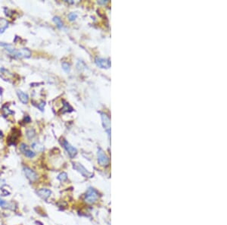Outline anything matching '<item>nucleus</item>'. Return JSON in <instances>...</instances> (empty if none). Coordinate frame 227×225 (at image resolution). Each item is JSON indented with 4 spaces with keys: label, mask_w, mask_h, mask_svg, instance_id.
I'll list each match as a JSON object with an SVG mask.
<instances>
[{
    "label": "nucleus",
    "mask_w": 227,
    "mask_h": 225,
    "mask_svg": "<svg viewBox=\"0 0 227 225\" xmlns=\"http://www.w3.org/2000/svg\"><path fill=\"white\" fill-rule=\"evenodd\" d=\"M102 115V120L103 126H104L105 131L108 132V134L110 135V131H111V120H110L109 118L107 116L106 114L101 113Z\"/></svg>",
    "instance_id": "10"
},
{
    "label": "nucleus",
    "mask_w": 227,
    "mask_h": 225,
    "mask_svg": "<svg viewBox=\"0 0 227 225\" xmlns=\"http://www.w3.org/2000/svg\"><path fill=\"white\" fill-rule=\"evenodd\" d=\"M73 168L75 170H77V171L80 172V173L82 174L83 176H84L85 177H92V173L88 171L80 163H73Z\"/></svg>",
    "instance_id": "6"
},
{
    "label": "nucleus",
    "mask_w": 227,
    "mask_h": 225,
    "mask_svg": "<svg viewBox=\"0 0 227 225\" xmlns=\"http://www.w3.org/2000/svg\"><path fill=\"white\" fill-rule=\"evenodd\" d=\"M0 46L5 47V50L12 56L17 57V58H27V59L31 56L30 50L28 49H16L11 45L3 43H0Z\"/></svg>",
    "instance_id": "1"
},
{
    "label": "nucleus",
    "mask_w": 227,
    "mask_h": 225,
    "mask_svg": "<svg viewBox=\"0 0 227 225\" xmlns=\"http://www.w3.org/2000/svg\"><path fill=\"white\" fill-rule=\"evenodd\" d=\"M20 136H21V131L17 129H13L7 139L8 143L9 145H15L16 142Z\"/></svg>",
    "instance_id": "5"
},
{
    "label": "nucleus",
    "mask_w": 227,
    "mask_h": 225,
    "mask_svg": "<svg viewBox=\"0 0 227 225\" xmlns=\"http://www.w3.org/2000/svg\"><path fill=\"white\" fill-rule=\"evenodd\" d=\"M24 173H25L26 177H28V179L30 182H35L38 179L37 173H36L34 171H33L32 169L30 168H28V167L24 168Z\"/></svg>",
    "instance_id": "7"
},
{
    "label": "nucleus",
    "mask_w": 227,
    "mask_h": 225,
    "mask_svg": "<svg viewBox=\"0 0 227 225\" xmlns=\"http://www.w3.org/2000/svg\"><path fill=\"white\" fill-rule=\"evenodd\" d=\"M108 2V1H106V0H101V1H99L98 3L99 4H105Z\"/></svg>",
    "instance_id": "22"
},
{
    "label": "nucleus",
    "mask_w": 227,
    "mask_h": 225,
    "mask_svg": "<svg viewBox=\"0 0 227 225\" xmlns=\"http://www.w3.org/2000/svg\"><path fill=\"white\" fill-rule=\"evenodd\" d=\"M44 106H45V102H41V103H40V105H38V108H39V109L42 111V112H43V108H44Z\"/></svg>",
    "instance_id": "21"
},
{
    "label": "nucleus",
    "mask_w": 227,
    "mask_h": 225,
    "mask_svg": "<svg viewBox=\"0 0 227 225\" xmlns=\"http://www.w3.org/2000/svg\"><path fill=\"white\" fill-rule=\"evenodd\" d=\"M3 136V134H2V132L1 131H0V138L2 137Z\"/></svg>",
    "instance_id": "23"
},
{
    "label": "nucleus",
    "mask_w": 227,
    "mask_h": 225,
    "mask_svg": "<svg viewBox=\"0 0 227 225\" xmlns=\"http://www.w3.org/2000/svg\"><path fill=\"white\" fill-rule=\"evenodd\" d=\"M96 65L99 66L102 68H109L111 67V62L108 59H101V58H97L96 59Z\"/></svg>",
    "instance_id": "9"
},
{
    "label": "nucleus",
    "mask_w": 227,
    "mask_h": 225,
    "mask_svg": "<svg viewBox=\"0 0 227 225\" xmlns=\"http://www.w3.org/2000/svg\"><path fill=\"white\" fill-rule=\"evenodd\" d=\"M27 136H28V139H33V138L35 136V131L33 129H28L27 131Z\"/></svg>",
    "instance_id": "17"
},
{
    "label": "nucleus",
    "mask_w": 227,
    "mask_h": 225,
    "mask_svg": "<svg viewBox=\"0 0 227 225\" xmlns=\"http://www.w3.org/2000/svg\"><path fill=\"white\" fill-rule=\"evenodd\" d=\"M99 199V192L92 187H89L86 192L84 196V201L88 204H92L96 202Z\"/></svg>",
    "instance_id": "2"
},
{
    "label": "nucleus",
    "mask_w": 227,
    "mask_h": 225,
    "mask_svg": "<svg viewBox=\"0 0 227 225\" xmlns=\"http://www.w3.org/2000/svg\"><path fill=\"white\" fill-rule=\"evenodd\" d=\"M32 147L35 150H36V151H38V152H42V151H43V150H44V146H43L42 145H40L39 143H33Z\"/></svg>",
    "instance_id": "14"
},
{
    "label": "nucleus",
    "mask_w": 227,
    "mask_h": 225,
    "mask_svg": "<svg viewBox=\"0 0 227 225\" xmlns=\"http://www.w3.org/2000/svg\"><path fill=\"white\" fill-rule=\"evenodd\" d=\"M17 94L18 96L19 99L21 100V102L24 104H27L29 101V97H28V94L24 93V92L21 91V90H17Z\"/></svg>",
    "instance_id": "12"
},
{
    "label": "nucleus",
    "mask_w": 227,
    "mask_h": 225,
    "mask_svg": "<svg viewBox=\"0 0 227 225\" xmlns=\"http://www.w3.org/2000/svg\"><path fill=\"white\" fill-rule=\"evenodd\" d=\"M20 150L21 152L24 154L25 156L28 157V158H33L36 155V153L34 152H33L28 148V146L25 144V143H22L20 146Z\"/></svg>",
    "instance_id": "8"
},
{
    "label": "nucleus",
    "mask_w": 227,
    "mask_h": 225,
    "mask_svg": "<svg viewBox=\"0 0 227 225\" xmlns=\"http://www.w3.org/2000/svg\"><path fill=\"white\" fill-rule=\"evenodd\" d=\"M97 156H98V162L100 165H102V166H106L109 164V158L107 156L104 152L102 150L101 148H99L98 149V152H97Z\"/></svg>",
    "instance_id": "3"
},
{
    "label": "nucleus",
    "mask_w": 227,
    "mask_h": 225,
    "mask_svg": "<svg viewBox=\"0 0 227 225\" xmlns=\"http://www.w3.org/2000/svg\"><path fill=\"white\" fill-rule=\"evenodd\" d=\"M58 179L60 181H62V182H64V181H67V174L65 172H62L58 176Z\"/></svg>",
    "instance_id": "16"
},
{
    "label": "nucleus",
    "mask_w": 227,
    "mask_h": 225,
    "mask_svg": "<svg viewBox=\"0 0 227 225\" xmlns=\"http://www.w3.org/2000/svg\"><path fill=\"white\" fill-rule=\"evenodd\" d=\"M62 68H63V70H65V72L68 73L70 72V66L68 63H67V62H63V63H62Z\"/></svg>",
    "instance_id": "18"
},
{
    "label": "nucleus",
    "mask_w": 227,
    "mask_h": 225,
    "mask_svg": "<svg viewBox=\"0 0 227 225\" xmlns=\"http://www.w3.org/2000/svg\"><path fill=\"white\" fill-rule=\"evenodd\" d=\"M0 206L2 207V208H8L9 203L6 201H5V200H2V199H0Z\"/></svg>",
    "instance_id": "20"
},
{
    "label": "nucleus",
    "mask_w": 227,
    "mask_h": 225,
    "mask_svg": "<svg viewBox=\"0 0 227 225\" xmlns=\"http://www.w3.org/2000/svg\"><path fill=\"white\" fill-rule=\"evenodd\" d=\"M53 21L56 24V25L58 26V28H62V27H63V23H62V20H61L60 17H53Z\"/></svg>",
    "instance_id": "15"
},
{
    "label": "nucleus",
    "mask_w": 227,
    "mask_h": 225,
    "mask_svg": "<svg viewBox=\"0 0 227 225\" xmlns=\"http://www.w3.org/2000/svg\"><path fill=\"white\" fill-rule=\"evenodd\" d=\"M62 145H63V146H64V148L65 149V150L67 152L69 156H70V158H74V157L77 155V149L73 147V146H72L71 145H70V143L67 142V141L65 140V139H64L63 142H62Z\"/></svg>",
    "instance_id": "4"
},
{
    "label": "nucleus",
    "mask_w": 227,
    "mask_h": 225,
    "mask_svg": "<svg viewBox=\"0 0 227 225\" xmlns=\"http://www.w3.org/2000/svg\"><path fill=\"white\" fill-rule=\"evenodd\" d=\"M37 194L39 195L42 199L46 200V199H48V198L51 196V192L48 189H39V190L37 191Z\"/></svg>",
    "instance_id": "11"
},
{
    "label": "nucleus",
    "mask_w": 227,
    "mask_h": 225,
    "mask_svg": "<svg viewBox=\"0 0 227 225\" xmlns=\"http://www.w3.org/2000/svg\"><path fill=\"white\" fill-rule=\"evenodd\" d=\"M77 17V13H74V12H71V13H70V14L68 15V19L70 21H74Z\"/></svg>",
    "instance_id": "19"
},
{
    "label": "nucleus",
    "mask_w": 227,
    "mask_h": 225,
    "mask_svg": "<svg viewBox=\"0 0 227 225\" xmlns=\"http://www.w3.org/2000/svg\"><path fill=\"white\" fill-rule=\"evenodd\" d=\"M9 27V22L3 18H0V33H3L6 28Z\"/></svg>",
    "instance_id": "13"
}]
</instances>
